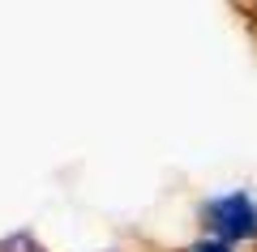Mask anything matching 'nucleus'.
Masks as SVG:
<instances>
[{"mask_svg":"<svg viewBox=\"0 0 257 252\" xmlns=\"http://www.w3.org/2000/svg\"><path fill=\"white\" fill-rule=\"evenodd\" d=\"M206 226L223 239H253L257 235V205L244 197V192H227V197H214L210 205L202 209Z\"/></svg>","mask_w":257,"mask_h":252,"instance_id":"f257e3e1","label":"nucleus"},{"mask_svg":"<svg viewBox=\"0 0 257 252\" xmlns=\"http://www.w3.org/2000/svg\"><path fill=\"white\" fill-rule=\"evenodd\" d=\"M0 252H43V248H39V243H30V239H22V235H18V239H9V243H5Z\"/></svg>","mask_w":257,"mask_h":252,"instance_id":"f03ea898","label":"nucleus"},{"mask_svg":"<svg viewBox=\"0 0 257 252\" xmlns=\"http://www.w3.org/2000/svg\"><path fill=\"white\" fill-rule=\"evenodd\" d=\"M193 252H227V248H223V243H197Z\"/></svg>","mask_w":257,"mask_h":252,"instance_id":"7ed1b4c3","label":"nucleus"}]
</instances>
